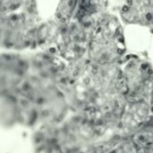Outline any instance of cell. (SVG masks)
Here are the masks:
<instances>
[{
  "label": "cell",
  "instance_id": "cell-1",
  "mask_svg": "<svg viewBox=\"0 0 153 153\" xmlns=\"http://www.w3.org/2000/svg\"><path fill=\"white\" fill-rule=\"evenodd\" d=\"M117 22L103 17L94 27L90 42V57L97 65L112 64L124 52Z\"/></svg>",
  "mask_w": 153,
  "mask_h": 153
}]
</instances>
